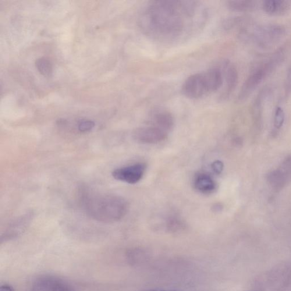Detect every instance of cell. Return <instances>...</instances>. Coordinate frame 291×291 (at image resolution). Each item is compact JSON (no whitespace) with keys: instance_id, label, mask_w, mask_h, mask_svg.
<instances>
[{"instance_id":"obj_1","label":"cell","mask_w":291,"mask_h":291,"mask_svg":"<svg viewBox=\"0 0 291 291\" xmlns=\"http://www.w3.org/2000/svg\"><path fill=\"white\" fill-rule=\"evenodd\" d=\"M205 12L196 1H151L139 19L142 31L156 41L171 42L180 40L204 22Z\"/></svg>"},{"instance_id":"obj_13","label":"cell","mask_w":291,"mask_h":291,"mask_svg":"<svg viewBox=\"0 0 291 291\" xmlns=\"http://www.w3.org/2000/svg\"><path fill=\"white\" fill-rule=\"evenodd\" d=\"M59 280L55 277H42L34 282L30 291H54Z\"/></svg>"},{"instance_id":"obj_18","label":"cell","mask_w":291,"mask_h":291,"mask_svg":"<svg viewBox=\"0 0 291 291\" xmlns=\"http://www.w3.org/2000/svg\"><path fill=\"white\" fill-rule=\"evenodd\" d=\"M95 126L94 122L91 120H82L78 124V129L81 132H88L93 129Z\"/></svg>"},{"instance_id":"obj_2","label":"cell","mask_w":291,"mask_h":291,"mask_svg":"<svg viewBox=\"0 0 291 291\" xmlns=\"http://www.w3.org/2000/svg\"><path fill=\"white\" fill-rule=\"evenodd\" d=\"M80 203L86 214L97 221L113 223L126 216L129 205L125 198L115 194H99L84 189Z\"/></svg>"},{"instance_id":"obj_6","label":"cell","mask_w":291,"mask_h":291,"mask_svg":"<svg viewBox=\"0 0 291 291\" xmlns=\"http://www.w3.org/2000/svg\"><path fill=\"white\" fill-rule=\"evenodd\" d=\"M169 134L150 124L138 127L133 133L134 140L143 144H156L165 141Z\"/></svg>"},{"instance_id":"obj_7","label":"cell","mask_w":291,"mask_h":291,"mask_svg":"<svg viewBox=\"0 0 291 291\" xmlns=\"http://www.w3.org/2000/svg\"><path fill=\"white\" fill-rule=\"evenodd\" d=\"M145 170L146 165L144 163H136L116 169L112 172V175L117 180L134 184L139 182L143 178Z\"/></svg>"},{"instance_id":"obj_17","label":"cell","mask_w":291,"mask_h":291,"mask_svg":"<svg viewBox=\"0 0 291 291\" xmlns=\"http://www.w3.org/2000/svg\"><path fill=\"white\" fill-rule=\"evenodd\" d=\"M285 120V113L281 106H278L275 109L274 115V126L276 129L283 126Z\"/></svg>"},{"instance_id":"obj_22","label":"cell","mask_w":291,"mask_h":291,"mask_svg":"<svg viewBox=\"0 0 291 291\" xmlns=\"http://www.w3.org/2000/svg\"><path fill=\"white\" fill-rule=\"evenodd\" d=\"M0 291H15V290H14L12 286L4 285L0 287Z\"/></svg>"},{"instance_id":"obj_16","label":"cell","mask_w":291,"mask_h":291,"mask_svg":"<svg viewBox=\"0 0 291 291\" xmlns=\"http://www.w3.org/2000/svg\"><path fill=\"white\" fill-rule=\"evenodd\" d=\"M166 218V226L170 230L175 231L182 229L184 226L182 220L176 214L169 215Z\"/></svg>"},{"instance_id":"obj_8","label":"cell","mask_w":291,"mask_h":291,"mask_svg":"<svg viewBox=\"0 0 291 291\" xmlns=\"http://www.w3.org/2000/svg\"><path fill=\"white\" fill-rule=\"evenodd\" d=\"M147 123L170 133L175 125V120L171 113L162 108H155L149 115Z\"/></svg>"},{"instance_id":"obj_3","label":"cell","mask_w":291,"mask_h":291,"mask_svg":"<svg viewBox=\"0 0 291 291\" xmlns=\"http://www.w3.org/2000/svg\"><path fill=\"white\" fill-rule=\"evenodd\" d=\"M283 59V53L282 51H279L268 61L255 69L253 72L250 73L241 88L239 95V100L243 101L249 97L266 77L275 69Z\"/></svg>"},{"instance_id":"obj_5","label":"cell","mask_w":291,"mask_h":291,"mask_svg":"<svg viewBox=\"0 0 291 291\" xmlns=\"http://www.w3.org/2000/svg\"><path fill=\"white\" fill-rule=\"evenodd\" d=\"M286 28L278 24H269L255 29L252 38L255 44L262 48L275 45L285 37Z\"/></svg>"},{"instance_id":"obj_10","label":"cell","mask_w":291,"mask_h":291,"mask_svg":"<svg viewBox=\"0 0 291 291\" xmlns=\"http://www.w3.org/2000/svg\"><path fill=\"white\" fill-rule=\"evenodd\" d=\"M194 189L199 193L209 194L214 193L217 188L215 180L208 173L198 172L194 179Z\"/></svg>"},{"instance_id":"obj_20","label":"cell","mask_w":291,"mask_h":291,"mask_svg":"<svg viewBox=\"0 0 291 291\" xmlns=\"http://www.w3.org/2000/svg\"><path fill=\"white\" fill-rule=\"evenodd\" d=\"M285 92L286 97L289 96L291 92V65L287 73L285 81Z\"/></svg>"},{"instance_id":"obj_4","label":"cell","mask_w":291,"mask_h":291,"mask_svg":"<svg viewBox=\"0 0 291 291\" xmlns=\"http://www.w3.org/2000/svg\"><path fill=\"white\" fill-rule=\"evenodd\" d=\"M181 91L184 97L191 100H197L214 93L206 71L188 77L184 81Z\"/></svg>"},{"instance_id":"obj_11","label":"cell","mask_w":291,"mask_h":291,"mask_svg":"<svg viewBox=\"0 0 291 291\" xmlns=\"http://www.w3.org/2000/svg\"><path fill=\"white\" fill-rule=\"evenodd\" d=\"M262 8L271 15H282L289 11L291 1L286 0H266L262 2Z\"/></svg>"},{"instance_id":"obj_12","label":"cell","mask_w":291,"mask_h":291,"mask_svg":"<svg viewBox=\"0 0 291 291\" xmlns=\"http://www.w3.org/2000/svg\"><path fill=\"white\" fill-rule=\"evenodd\" d=\"M31 218V215H26L14 221L9 227L5 234V238H10L17 236L18 234L23 232L29 224Z\"/></svg>"},{"instance_id":"obj_14","label":"cell","mask_w":291,"mask_h":291,"mask_svg":"<svg viewBox=\"0 0 291 291\" xmlns=\"http://www.w3.org/2000/svg\"><path fill=\"white\" fill-rule=\"evenodd\" d=\"M228 8L233 11L243 12L253 9L255 6V2L246 0H233L227 3Z\"/></svg>"},{"instance_id":"obj_21","label":"cell","mask_w":291,"mask_h":291,"mask_svg":"<svg viewBox=\"0 0 291 291\" xmlns=\"http://www.w3.org/2000/svg\"><path fill=\"white\" fill-rule=\"evenodd\" d=\"M213 171L215 173L219 174L222 171L223 168V165L222 162L217 161L213 163L212 165Z\"/></svg>"},{"instance_id":"obj_15","label":"cell","mask_w":291,"mask_h":291,"mask_svg":"<svg viewBox=\"0 0 291 291\" xmlns=\"http://www.w3.org/2000/svg\"><path fill=\"white\" fill-rule=\"evenodd\" d=\"M38 72L45 76H50L52 73V66L50 61L46 58H40L35 62Z\"/></svg>"},{"instance_id":"obj_23","label":"cell","mask_w":291,"mask_h":291,"mask_svg":"<svg viewBox=\"0 0 291 291\" xmlns=\"http://www.w3.org/2000/svg\"><path fill=\"white\" fill-rule=\"evenodd\" d=\"M162 291V290H144V291Z\"/></svg>"},{"instance_id":"obj_9","label":"cell","mask_w":291,"mask_h":291,"mask_svg":"<svg viewBox=\"0 0 291 291\" xmlns=\"http://www.w3.org/2000/svg\"><path fill=\"white\" fill-rule=\"evenodd\" d=\"M218 67L222 73L223 86L225 87L221 97V98L225 99L235 90L239 80V74L235 66L229 60H224L221 62Z\"/></svg>"},{"instance_id":"obj_19","label":"cell","mask_w":291,"mask_h":291,"mask_svg":"<svg viewBox=\"0 0 291 291\" xmlns=\"http://www.w3.org/2000/svg\"><path fill=\"white\" fill-rule=\"evenodd\" d=\"M54 291H76L71 288L68 285H67L65 282L62 281V280H58L57 283L55 286Z\"/></svg>"}]
</instances>
